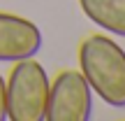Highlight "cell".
<instances>
[{"label": "cell", "mask_w": 125, "mask_h": 121, "mask_svg": "<svg viewBox=\"0 0 125 121\" xmlns=\"http://www.w3.org/2000/svg\"><path fill=\"white\" fill-rule=\"evenodd\" d=\"M79 7L104 33L125 37V0H79Z\"/></svg>", "instance_id": "obj_5"}, {"label": "cell", "mask_w": 125, "mask_h": 121, "mask_svg": "<svg viewBox=\"0 0 125 121\" xmlns=\"http://www.w3.org/2000/svg\"><path fill=\"white\" fill-rule=\"evenodd\" d=\"M79 70L100 100L125 107V49L116 40L88 35L79 44Z\"/></svg>", "instance_id": "obj_1"}, {"label": "cell", "mask_w": 125, "mask_h": 121, "mask_svg": "<svg viewBox=\"0 0 125 121\" xmlns=\"http://www.w3.org/2000/svg\"><path fill=\"white\" fill-rule=\"evenodd\" d=\"M51 79L40 61H16L5 79L7 93V119L12 121H44Z\"/></svg>", "instance_id": "obj_2"}, {"label": "cell", "mask_w": 125, "mask_h": 121, "mask_svg": "<svg viewBox=\"0 0 125 121\" xmlns=\"http://www.w3.org/2000/svg\"><path fill=\"white\" fill-rule=\"evenodd\" d=\"M42 49V30L30 19L0 12V63L32 58Z\"/></svg>", "instance_id": "obj_4"}, {"label": "cell", "mask_w": 125, "mask_h": 121, "mask_svg": "<svg viewBox=\"0 0 125 121\" xmlns=\"http://www.w3.org/2000/svg\"><path fill=\"white\" fill-rule=\"evenodd\" d=\"M7 119V93H5V77L0 75V121Z\"/></svg>", "instance_id": "obj_6"}, {"label": "cell", "mask_w": 125, "mask_h": 121, "mask_svg": "<svg viewBox=\"0 0 125 121\" xmlns=\"http://www.w3.org/2000/svg\"><path fill=\"white\" fill-rule=\"evenodd\" d=\"M93 91L81 70H62L49 86L44 121H90Z\"/></svg>", "instance_id": "obj_3"}]
</instances>
